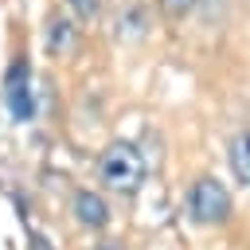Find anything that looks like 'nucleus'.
Instances as JSON below:
<instances>
[{
	"instance_id": "obj_1",
	"label": "nucleus",
	"mask_w": 250,
	"mask_h": 250,
	"mask_svg": "<svg viewBox=\"0 0 250 250\" xmlns=\"http://www.w3.org/2000/svg\"><path fill=\"white\" fill-rule=\"evenodd\" d=\"M98 180L113 195H137L145 184V156L133 141H109L98 156Z\"/></svg>"
},
{
	"instance_id": "obj_2",
	"label": "nucleus",
	"mask_w": 250,
	"mask_h": 250,
	"mask_svg": "<svg viewBox=\"0 0 250 250\" xmlns=\"http://www.w3.org/2000/svg\"><path fill=\"white\" fill-rule=\"evenodd\" d=\"M188 219L199 227H219L230 219V195L215 176H199L188 191Z\"/></svg>"
},
{
	"instance_id": "obj_3",
	"label": "nucleus",
	"mask_w": 250,
	"mask_h": 250,
	"mask_svg": "<svg viewBox=\"0 0 250 250\" xmlns=\"http://www.w3.org/2000/svg\"><path fill=\"white\" fill-rule=\"evenodd\" d=\"M4 102H8V109H12L20 121H31V117H35V94H31L27 62H12V66H8V78H4Z\"/></svg>"
},
{
	"instance_id": "obj_4",
	"label": "nucleus",
	"mask_w": 250,
	"mask_h": 250,
	"mask_svg": "<svg viewBox=\"0 0 250 250\" xmlns=\"http://www.w3.org/2000/svg\"><path fill=\"white\" fill-rule=\"evenodd\" d=\"M70 215H74V223L82 230H105L109 227V203L94 188H78L70 195Z\"/></svg>"
},
{
	"instance_id": "obj_5",
	"label": "nucleus",
	"mask_w": 250,
	"mask_h": 250,
	"mask_svg": "<svg viewBox=\"0 0 250 250\" xmlns=\"http://www.w3.org/2000/svg\"><path fill=\"white\" fill-rule=\"evenodd\" d=\"M74 39H78V27L70 16H51L47 20V31H43V43H47V55H66L74 51Z\"/></svg>"
},
{
	"instance_id": "obj_6",
	"label": "nucleus",
	"mask_w": 250,
	"mask_h": 250,
	"mask_svg": "<svg viewBox=\"0 0 250 250\" xmlns=\"http://www.w3.org/2000/svg\"><path fill=\"white\" fill-rule=\"evenodd\" d=\"M227 160H230V172H234V180L250 188V129L234 133V141H230V152H227Z\"/></svg>"
},
{
	"instance_id": "obj_7",
	"label": "nucleus",
	"mask_w": 250,
	"mask_h": 250,
	"mask_svg": "<svg viewBox=\"0 0 250 250\" xmlns=\"http://www.w3.org/2000/svg\"><path fill=\"white\" fill-rule=\"evenodd\" d=\"M145 31H148V16L141 8H125V12L113 16V35L117 39H141Z\"/></svg>"
},
{
	"instance_id": "obj_8",
	"label": "nucleus",
	"mask_w": 250,
	"mask_h": 250,
	"mask_svg": "<svg viewBox=\"0 0 250 250\" xmlns=\"http://www.w3.org/2000/svg\"><path fill=\"white\" fill-rule=\"evenodd\" d=\"M66 8L74 12V20L90 23V20H98V12H102V0H66Z\"/></svg>"
},
{
	"instance_id": "obj_9",
	"label": "nucleus",
	"mask_w": 250,
	"mask_h": 250,
	"mask_svg": "<svg viewBox=\"0 0 250 250\" xmlns=\"http://www.w3.org/2000/svg\"><path fill=\"white\" fill-rule=\"evenodd\" d=\"M160 8H164V16H172V20H184V16L195 8V0H160Z\"/></svg>"
},
{
	"instance_id": "obj_10",
	"label": "nucleus",
	"mask_w": 250,
	"mask_h": 250,
	"mask_svg": "<svg viewBox=\"0 0 250 250\" xmlns=\"http://www.w3.org/2000/svg\"><path fill=\"white\" fill-rule=\"evenodd\" d=\"M90 250H125V246H121V242H113V238H102V242H94Z\"/></svg>"
}]
</instances>
